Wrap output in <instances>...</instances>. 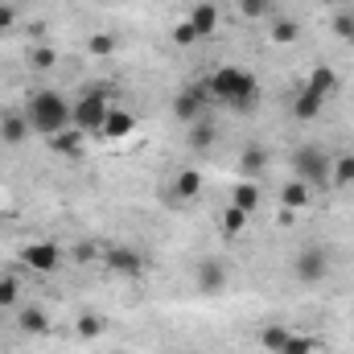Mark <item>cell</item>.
I'll use <instances>...</instances> for the list:
<instances>
[{
    "instance_id": "cell-23",
    "label": "cell",
    "mask_w": 354,
    "mask_h": 354,
    "mask_svg": "<svg viewBox=\"0 0 354 354\" xmlns=\"http://www.w3.org/2000/svg\"><path fill=\"white\" fill-rule=\"evenodd\" d=\"M231 206H239V210H248V214H256L260 210V185L256 181H239L235 189H231Z\"/></svg>"
},
{
    "instance_id": "cell-3",
    "label": "cell",
    "mask_w": 354,
    "mask_h": 354,
    "mask_svg": "<svg viewBox=\"0 0 354 354\" xmlns=\"http://www.w3.org/2000/svg\"><path fill=\"white\" fill-rule=\"evenodd\" d=\"M330 169H334V157L322 145H297L292 149V177L309 181L313 189H326L330 185Z\"/></svg>"
},
{
    "instance_id": "cell-28",
    "label": "cell",
    "mask_w": 354,
    "mask_h": 354,
    "mask_svg": "<svg viewBox=\"0 0 354 354\" xmlns=\"http://www.w3.org/2000/svg\"><path fill=\"white\" fill-rule=\"evenodd\" d=\"M21 305V280L8 272V276H0V309H17Z\"/></svg>"
},
{
    "instance_id": "cell-27",
    "label": "cell",
    "mask_w": 354,
    "mask_h": 354,
    "mask_svg": "<svg viewBox=\"0 0 354 354\" xmlns=\"http://www.w3.org/2000/svg\"><path fill=\"white\" fill-rule=\"evenodd\" d=\"M288 326H264L260 330V351H268V354H280L284 351V342H288Z\"/></svg>"
},
{
    "instance_id": "cell-16",
    "label": "cell",
    "mask_w": 354,
    "mask_h": 354,
    "mask_svg": "<svg viewBox=\"0 0 354 354\" xmlns=\"http://www.w3.org/2000/svg\"><path fill=\"white\" fill-rule=\"evenodd\" d=\"M185 21L194 25L198 37H214V29H218V4H214V0H198Z\"/></svg>"
},
{
    "instance_id": "cell-29",
    "label": "cell",
    "mask_w": 354,
    "mask_h": 354,
    "mask_svg": "<svg viewBox=\"0 0 354 354\" xmlns=\"http://www.w3.org/2000/svg\"><path fill=\"white\" fill-rule=\"evenodd\" d=\"M87 50H91V58H111L115 54V33H91Z\"/></svg>"
},
{
    "instance_id": "cell-13",
    "label": "cell",
    "mask_w": 354,
    "mask_h": 354,
    "mask_svg": "<svg viewBox=\"0 0 354 354\" xmlns=\"http://www.w3.org/2000/svg\"><path fill=\"white\" fill-rule=\"evenodd\" d=\"M132 132H136V115H132V111H124V107H111V111H107V120H103V128H99V136H103V140H111V145H115V140H128Z\"/></svg>"
},
{
    "instance_id": "cell-36",
    "label": "cell",
    "mask_w": 354,
    "mask_h": 354,
    "mask_svg": "<svg viewBox=\"0 0 354 354\" xmlns=\"http://www.w3.org/2000/svg\"><path fill=\"white\" fill-rule=\"evenodd\" d=\"M346 46H354V33H351V41H346Z\"/></svg>"
},
{
    "instance_id": "cell-8",
    "label": "cell",
    "mask_w": 354,
    "mask_h": 354,
    "mask_svg": "<svg viewBox=\"0 0 354 354\" xmlns=\"http://www.w3.org/2000/svg\"><path fill=\"white\" fill-rule=\"evenodd\" d=\"M210 107H214V99H210L206 83H189V87H181V91L174 95V115L181 120V124H194V120H202Z\"/></svg>"
},
{
    "instance_id": "cell-4",
    "label": "cell",
    "mask_w": 354,
    "mask_h": 354,
    "mask_svg": "<svg viewBox=\"0 0 354 354\" xmlns=\"http://www.w3.org/2000/svg\"><path fill=\"white\" fill-rule=\"evenodd\" d=\"M107 111H111V99H107V91H103V87L83 91V95L75 99V107H71V124H75V128H83L87 136H91V132L99 136V128H103Z\"/></svg>"
},
{
    "instance_id": "cell-26",
    "label": "cell",
    "mask_w": 354,
    "mask_h": 354,
    "mask_svg": "<svg viewBox=\"0 0 354 354\" xmlns=\"http://www.w3.org/2000/svg\"><path fill=\"white\" fill-rule=\"evenodd\" d=\"M330 185H338V189L354 185V153H342V157H334V169H330Z\"/></svg>"
},
{
    "instance_id": "cell-37",
    "label": "cell",
    "mask_w": 354,
    "mask_h": 354,
    "mask_svg": "<svg viewBox=\"0 0 354 354\" xmlns=\"http://www.w3.org/2000/svg\"><path fill=\"white\" fill-rule=\"evenodd\" d=\"M111 354H124V351H111Z\"/></svg>"
},
{
    "instance_id": "cell-35",
    "label": "cell",
    "mask_w": 354,
    "mask_h": 354,
    "mask_svg": "<svg viewBox=\"0 0 354 354\" xmlns=\"http://www.w3.org/2000/svg\"><path fill=\"white\" fill-rule=\"evenodd\" d=\"M322 4H330V8H346V0H322Z\"/></svg>"
},
{
    "instance_id": "cell-9",
    "label": "cell",
    "mask_w": 354,
    "mask_h": 354,
    "mask_svg": "<svg viewBox=\"0 0 354 354\" xmlns=\"http://www.w3.org/2000/svg\"><path fill=\"white\" fill-rule=\"evenodd\" d=\"M17 330L25 338H46L54 330V322H50L46 305H17Z\"/></svg>"
},
{
    "instance_id": "cell-7",
    "label": "cell",
    "mask_w": 354,
    "mask_h": 354,
    "mask_svg": "<svg viewBox=\"0 0 354 354\" xmlns=\"http://www.w3.org/2000/svg\"><path fill=\"white\" fill-rule=\"evenodd\" d=\"M58 264H62V243H54V239H37V243L21 248V268H29L37 276H54Z\"/></svg>"
},
{
    "instance_id": "cell-5",
    "label": "cell",
    "mask_w": 354,
    "mask_h": 354,
    "mask_svg": "<svg viewBox=\"0 0 354 354\" xmlns=\"http://www.w3.org/2000/svg\"><path fill=\"white\" fill-rule=\"evenodd\" d=\"M292 276H297V284H326V276H330V252L322 248V243H305L297 256H292Z\"/></svg>"
},
{
    "instance_id": "cell-32",
    "label": "cell",
    "mask_w": 354,
    "mask_h": 354,
    "mask_svg": "<svg viewBox=\"0 0 354 354\" xmlns=\"http://www.w3.org/2000/svg\"><path fill=\"white\" fill-rule=\"evenodd\" d=\"M239 12L248 21H264V17H272V0H239Z\"/></svg>"
},
{
    "instance_id": "cell-19",
    "label": "cell",
    "mask_w": 354,
    "mask_h": 354,
    "mask_svg": "<svg viewBox=\"0 0 354 354\" xmlns=\"http://www.w3.org/2000/svg\"><path fill=\"white\" fill-rule=\"evenodd\" d=\"M264 165H268L264 145H243V153H239V177L256 181V177L264 174Z\"/></svg>"
},
{
    "instance_id": "cell-22",
    "label": "cell",
    "mask_w": 354,
    "mask_h": 354,
    "mask_svg": "<svg viewBox=\"0 0 354 354\" xmlns=\"http://www.w3.org/2000/svg\"><path fill=\"white\" fill-rule=\"evenodd\" d=\"M198 194H202V174L198 169H181L174 177V198L177 202H194Z\"/></svg>"
},
{
    "instance_id": "cell-17",
    "label": "cell",
    "mask_w": 354,
    "mask_h": 354,
    "mask_svg": "<svg viewBox=\"0 0 354 354\" xmlns=\"http://www.w3.org/2000/svg\"><path fill=\"white\" fill-rule=\"evenodd\" d=\"M194 280H198L202 292H223V284H227V264H223V260H202V264L194 268Z\"/></svg>"
},
{
    "instance_id": "cell-25",
    "label": "cell",
    "mask_w": 354,
    "mask_h": 354,
    "mask_svg": "<svg viewBox=\"0 0 354 354\" xmlns=\"http://www.w3.org/2000/svg\"><path fill=\"white\" fill-rule=\"evenodd\" d=\"M248 218H252L248 210H239V206H227V210H223V218H218V227H223V235H227V239H235V235H243Z\"/></svg>"
},
{
    "instance_id": "cell-31",
    "label": "cell",
    "mask_w": 354,
    "mask_h": 354,
    "mask_svg": "<svg viewBox=\"0 0 354 354\" xmlns=\"http://www.w3.org/2000/svg\"><path fill=\"white\" fill-rule=\"evenodd\" d=\"M330 29H334L342 41H351V33H354V8H338V12H334V21H330Z\"/></svg>"
},
{
    "instance_id": "cell-11",
    "label": "cell",
    "mask_w": 354,
    "mask_h": 354,
    "mask_svg": "<svg viewBox=\"0 0 354 354\" xmlns=\"http://www.w3.org/2000/svg\"><path fill=\"white\" fill-rule=\"evenodd\" d=\"M50 153H58V157H66V161H79L83 153H87V132L83 128H62L58 136H50Z\"/></svg>"
},
{
    "instance_id": "cell-2",
    "label": "cell",
    "mask_w": 354,
    "mask_h": 354,
    "mask_svg": "<svg viewBox=\"0 0 354 354\" xmlns=\"http://www.w3.org/2000/svg\"><path fill=\"white\" fill-rule=\"evenodd\" d=\"M71 99L66 95H58V91L41 87L29 95V103H25V115H29V128L37 132V136H58L62 128H71Z\"/></svg>"
},
{
    "instance_id": "cell-10",
    "label": "cell",
    "mask_w": 354,
    "mask_h": 354,
    "mask_svg": "<svg viewBox=\"0 0 354 354\" xmlns=\"http://www.w3.org/2000/svg\"><path fill=\"white\" fill-rule=\"evenodd\" d=\"M29 136H33V128H29L25 111H0V145L4 149H21Z\"/></svg>"
},
{
    "instance_id": "cell-20",
    "label": "cell",
    "mask_w": 354,
    "mask_h": 354,
    "mask_svg": "<svg viewBox=\"0 0 354 354\" xmlns=\"http://www.w3.org/2000/svg\"><path fill=\"white\" fill-rule=\"evenodd\" d=\"M25 62H29V71L50 75V71L58 66V50H54V46H46V41H37V46H29V50H25Z\"/></svg>"
},
{
    "instance_id": "cell-15",
    "label": "cell",
    "mask_w": 354,
    "mask_h": 354,
    "mask_svg": "<svg viewBox=\"0 0 354 354\" xmlns=\"http://www.w3.org/2000/svg\"><path fill=\"white\" fill-rule=\"evenodd\" d=\"M305 87L313 91V95H322V99H330V95H338V91H342V75H338L334 66L317 62V66L305 75Z\"/></svg>"
},
{
    "instance_id": "cell-34",
    "label": "cell",
    "mask_w": 354,
    "mask_h": 354,
    "mask_svg": "<svg viewBox=\"0 0 354 354\" xmlns=\"http://www.w3.org/2000/svg\"><path fill=\"white\" fill-rule=\"evenodd\" d=\"M8 29H17V8L8 0H0V33H8Z\"/></svg>"
},
{
    "instance_id": "cell-30",
    "label": "cell",
    "mask_w": 354,
    "mask_h": 354,
    "mask_svg": "<svg viewBox=\"0 0 354 354\" xmlns=\"http://www.w3.org/2000/svg\"><path fill=\"white\" fill-rule=\"evenodd\" d=\"M280 354H317V338L313 334H288V342H284Z\"/></svg>"
},
{
    "instance_id": "cell-33",
    "label": "cell",
    "mask_w": 354,
    "mask_h": 354,
    "mask_svg": "<svg viewBox=\"0 0 354 354\" xmlns=\"http://www.w3.org/2000/svg\"><path fill=\"white\" fill-rule=\"evenodd\" d=\"M202 37L194 33V25L189 21H181V25H174V46H181V50H189V46H198Z\"/></svg>"
},
{
    "instance_id": "cell-1",
    "label": "cell",
    "mask_w": 354,
    "mask_h": 354,
    "mask_svg": "<svg viewBox=\"0 0 354 354\" xmlns=\"http://www.w3.org/2000/svg\"><path fill=\"white\" fill-rule=\"evenodd\" d=\"M202 83H206L214 103H223V107H231L239 115H252L260 107V79L252 71H243V66H214Z\"/></svg>"
},
{
    "instance_id": "cell-24",
    "label": "cell",
    "mask_w": 354,
    "mask_h": 354,
    "mask_svg": "<svg viewBox=\"0 0 354 354\" xmlns=\"http://www.w3.org/2000/svg\"><path fill=\"white\" fill-rule=\"evenodd\" d=\"M103 330H107V322H103L99 313H91V309H83V313H79V322H75L79 342H95V338H103Z\"/></svg>"
},
{
    "instance_id": "cell-6",
    "label": "cell",
    "mask_w": 354,
    "mask_h": 354,
    "mask_svg": "<svg viewBox=\"0 0 354 354\" xmlns=\"http://www.w3.org/2000/svg\"><path fill=\"white\" fill-rule=\"evenodd\" d=\"M103 268H107L111 276H120V280H140L145 268H149V260H145L136 248H128V243H111V248L103 252Z\"/></svg>"
},
{
    "instance_id": "cell-18",
    "label": "cell",
    "mask_w": 354,
    "mask_h": 354,
    "mask_svg": "<svg viewBox=\"0 0 354 354\" xmlns=\"http://www.w3.org/2000/svg\"><path fill=\"white\" fill-rule=\"evenodd\" d=\"M322 107H326V99H322V95H313L309 87H301L297 95H292V120H297V124L317 120V115H322Z\"/></svg>"
},
{
    "instance_id": "cell-14",
    "label": "cell",
    "mask_w": 354,
    "mask_h": 354,
    "mask_svg": "<svg viewBox=\"0 0 354 354\" xmlns=\"http://www.w3.org/2000/svg\"><path fill=\"white\" fill-rule=\"evenodd\" d=\"M214 145H218V120H214V111H206L202 120L189 124V149L194 153H210Z\"/></svg>"
},
{
    "instance_id": "cell-21",
    "label": "cell",
    "mask_w": 354,
    "mask_h": 354,
    "mask_svg": "<svg viewBox=\"0 0 354 354\" xmlns=\"http://www.w3.org/2000/svg\"><path fill=\"white\" fill-rule=\"evenodd\" d=\"M268 37H272V46H297V37H301V25H297L292 17H272V25H268Z\"/></svg>"
},
{
    "instance_id": "cell-12",
    "label": "cell",
    "mask_w": 354,
    "mask_h": 354,
    "mask_svg": "<svg viewBox=\"0 0 354 354\" xmlns=\"http://www.w3.org/2000/svg\"><path fill=\"white\" fill-rule=\"evenodd\" d=\"M313 185L309 181H301V177H288L284 185H280V206L284 210H292V214H301V210H309L313 206Z\"/></svg>"
}]
</instances>
